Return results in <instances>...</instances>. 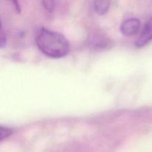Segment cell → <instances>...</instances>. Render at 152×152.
<instances>
[{
	"label": "cell",
	"instance_id": "obj_3",
	"mask_svg": "<svg viewBox=\"0 0 152 152\" xmlns=\"http://www.w3.org/2000/svg\"><path fill=\"white\" fill-rule=\"evenodd\" d=\"M152 40V18L149 19L144 25L142 31L140 35L139 38L136 42V46L141 48L148 44Z\"/></svg>",
	"mask_w": 152,
	"mask_h": 152
},
{
	"label": "cell",
	"instance_id": "obj_1",
	"mask_svg": "<svg viewBox=\"0 0 152 152\" xmlns=\"http://www.w3.org/2000/svg\"><path fill=\"white\" fill-rule=\"evenodd\" d=\"M36 43L45 55L51 58H62L70 50L68 39L60 33L47 28H42L36 37Z\"/></svg>",
	"mask_w": 152,
	"mask_h": 152
},
{
	"label": "cell",
	"instance_id": "obj_2",
	"mask_svg": "<svg viewBox=\"0 0 152 152\" xmlns=\"http://www.w3.org/2000/svg\"><path fill=\"white\" fill-rule=\"evenodd\" d=\"M140 28V22L136 18H129L122 23L120 31L122 34L127 37L135 35Z\"/></svg>",
	"mask_w": 152,
	"mask_h": 152
},
{
	"label": "cell",
	"instance_id": "obj_6",
	"mask_svg": "<svg viewBox=\"0 0 152 152\" xmlns=\"http://www.w3.org/2000/svg\"><path fill=\"white\" fill-rule=\"evenodd\" d=\"M42 4L46 10L48 11H52L54 7V1H43Z\"/></svg>",
	"mask_w": 152,
	"mask_h": 152
},
{
	"label": "cell",
	"instance_id": "obj_7",
	"mask_svg": "<svg viewBox=\"0 0 152 152\" xmlns=\"http://www.w3.org/2000/svg\"><path fill=\"white\" fill-rule=\"evenodd\" d=\"M7 42V37H6V34H4V30L3 28H1V42H0V45H1V47L3 48L4 47V45L6 44Z\"/></svg>",
	"mask_w": 152,
	"mask_h": 152
},
{
	"label": "cell",
	"instance_id": "obj_5",
	"mask_svg": "<svg viewBox=\"0 0 152 152\" xmlns=\"http://www.w3.org/2000/svg\"><path fill=\"white\" fill-rule=\"evenodd\" d=\"M12 130L9 128L1 126V140H3L4 139L7 138V137L10 136L12 134Z\"/></svg>",
	"mask_w": 152,
	"mask_h": 152
},
{
	"label": "cell",
	"instance_id": "obj_4",
	"mask_svg": "<svg viewBox=\"0 0 152 152\" xmlns=\"http://www.w3.org/2000/svg\"><path fill=\"white\" fill-rule=\"evenodd\" d=\"M111 1H96L94 2V7L96 13L103 15L108 12L110 7Z\"/></svg>",
	"mask_w": 152,
	"mask_h": 152
}]
</instances>
